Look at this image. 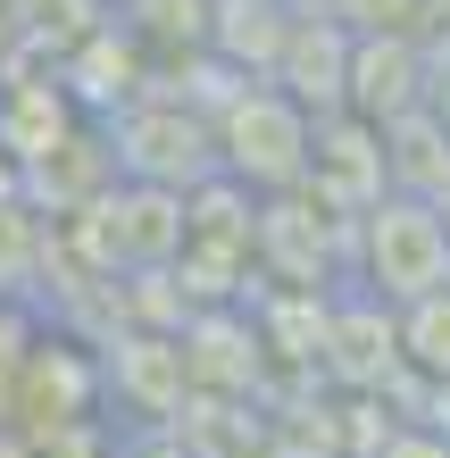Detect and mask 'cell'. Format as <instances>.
Listing matches in <instances>:
<instances>
[{
  "instance_id": "1",
  "label": "cell",
  "mask_w": 450,
  "mask_h": 458,
  "mask_svg": "<svg viewBox=\"0 0 450 458\" xmlns=\"http://www.w3.org/2000/svg\"><path fill=\"white\" fill-rule=\"evenodd\" d=\"M359 259L376 301H426L450 284V217H434L426 200H376L359 217Z\"/></svg>"
},
{
  "instance_id": "2",
  "label": "cell",
  "mask_w": 450,
  "mask_h": 458,
  "mask_svg": "<svg viewBox=\"0 0 450 458\" xmlns=\"http://www.w3.org/2000/svg\"><path fill=\"white\" fill-rule=\"evenodd\" d=\"M392 342H401V359L426 375V384H450V284L426 292V301H409L401 326H392Z\"/></svg>"
},
{
  "instance_id": "3",
  "label": "cell",
  "mask_w": 450,
  "mask_h": 458,
  "mask_svg": "<svg viewBox=\"0 0 450 458\" xmlns=\"http://www.w3.org/2000/svg\"><path fill=\"white\" fill-rule=\"evenodd\" d=\"M384 458H450V434H426V425H392Z\"/></svg>"
}]
</instances>
